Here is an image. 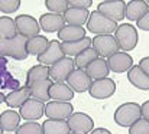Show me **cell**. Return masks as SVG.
Here are the masks:
<instances>
[{
    "mask_svg": "<svg viewBox=\"0 0 149 134\" xmlns=\"http://www.w3.org/2000/svg\"><path fill=\"white\" fill-rule=\"evenodd\" d=\"M17 35L15 19L9 16H0V38L3 39H12Z\"/></svg>",
    "mask_w": 149,
    "mask_h": 134,
    "instance_id": "cell-30",
    "label": "cell"
},
{
    "mask_svg": "<svg viewBox=\"0 0 149 134\" xmlns=\"http://www.w3.org/2000/svg\"><path fill=\"white\" fill-rule=\"evenodd\" d=\"M49 97L52 101H61V102H70L74 98V91L70 88L65 82H54L49 89Z\"/></svg>",
    "mask_w": 149,
    "mask_h": 134,
    "instance_id": "cell-19",
    "label": "cell"
},
{
    "mask_svg": "<svg viewBox=\"0 0 149 134\" xmlns=\"http://www.w3.org/2000/svg\"><path fill=\"white\" fill-rule=\"evenodd\" d=\"M149 10V6L143 0H130L126 3V19L132 22L141 20L146 12Z\"/></svg>",
    "mask_w": 149,
    "mask_h": 134,
    "instance_id": "cell-17",
    "label": "cell"
},
{
    "mask_svg": "<svg viewBox=\"0 0 149 134\" xmlns=\"http://www.w3.org/2000/svg\"><path fill=\"white\" fill-rule=\"evenodd\" d=\"M20 7V0H0V12L3 13H15Z\"/></svg>",
    "mask_w": 149,
    "mask_h": 134,
    "instance_id": "cell-34",
    "label": "cell"
},
{
    "mask_svg": "<svg viewBox=\"0 0 149 134\" xmlns=\"http://www.w3.org/2000/svg\"><path fill=\"white\" fill-rule=\"evenodd\" d=\"M44 134H71L67 120H45L42 123Z\"/></svg>",
    "mask_w": 149,
    "mask_h": 134,
    "instance_id": "cell-28",
    "label": "cell"
},
{
    "mask_svg": "<svg viewBox=\"0 0 149 134\" xmlns=\"http://www.w3.org/2000/svg\"><path fill=\"white\" fill-rule=\"evenodd\" d=\"M45 79H51L49 78V66H45V65H33L28 74H26V82H25V87H31L39 81H45Z\"/></svg>",
    "mask_w": 149,
    "mask_h": 134,
    "instance_id": "cell-26",
    "label": "cell"
},
{
    "mask_svg": "<svg viewBox=\"0 0 149 134\" xmlns=\"http://www.w3.org/2000/svg\"><path fill=\"white\" fill-rule=\"evenodd\" d=\"M88 92H90V97H93L94 99L110 98L116 92V82L111 78H103V79L93 81Z\"/></svg>",
    "mask_w": 149,
    "mask_h": 134,
    "instance_id": "cell-13",
    "label": "cell"
},
{
    "mask_svg": "<svg viewBox=\"0 0 149 134\" xmlns=\"http://www.w3.org/2000/svg\"><path fill=\"white\" fill-rule=\"evenodd\" d=\"M99 53L93 49V48H88L87 50H84L83 53H80L78 56H75V66L78 68V69H87V66L91 64V62H94L96 59H99Z\"/></svg>",
    "mask_w": 149,
    "mask_h": 134,
    "instance_id": "cell-31",
    "label": "cell"
},
{
    "mask_svg": "<svg viewBox=\"0 0 149 134\" xmlns=\"http://www.w3.org/2000/svg\"><path fill=\"white\" fill-rule=\"evenodd\" d=\"M4 101H6V95H4L3 92H0V104L4 102Z\"/></svg>",
    "mask_w": 149,
    "mask_h": 134,
    "instance_id": "cell-41",
    "label": "cell"
},
{
    "mask_svg": "<svg viewBox=\"0 0 149 134\" xmlns=\"http://www.w3.org/2000/svg\"><path fill=\"white\" fill-rule=\"evenodd\" d=\"M71 134H81V133H71Z\"/></svg>",
    "mask_w": 149,
    "mask_h": 134,
    "instance_id": "cell-43",
    "label": "cell"
},
{
    "mask_svg": "<svg viewBox=\"0 0 149 134\" xmlns=\"http://www.w3.org/2000/svg\"><path fill=\"white\" fill-rule=\"evenodd\" d=\"M146 3H148V6H149V0H148V1H146Z\"/></svg>",
    "mask_w": 149,
    "mask_h": 134,
    "instance_id": "cell-44",
    "label": "cell"
},
{
    "mask_svg": "<svg viewBox=\"0 0 149 134\" xmlns=\"http://www.w3.org/2000/svg\"><path fill=\"white\" fill-rule=\"evenodd\" d=\"M41 29L47 33H58L67 23L64 19V15H55V13H44L39 19Z\"/></svg>",
    "mask_w": 149,
    "mask_h": 134,
    "instance_id": "cell-16",
    "label": "cell"
},
{
    "mask_svg": "<svg viewBox=\"0 0 149 134\" xmlns=\"http://www.w3.org/2000/svg\"><path fill=\"white\" fill-rule=\"evenodd\" d=\"M65 23L67 25H72V26H83L84 23L88 22L90 19V12L87 9H74L70 7L65 15H64Z\"/></svg>",
    "mask_w": 149,
    "mask_h": 134,
    "instance_id": "cell-23",
    "label": "cell"
},
{
    "mask_svg": "<svg viewBox=\"0 0 149 134\" xmlns=\"http://www.w3.org/2000/svg\"><path fill=\"white\" fill-rule=\"evenodd\" d=\"M97 10L114 22H120L126 17V3L123 0H103L97 4Z\"/></svg>",
    "mask_w": 149,
    "mask_h": 134,
    "instance_id": "cell-5",
    "label": "cell"
},
{
    "mask_svg": "<svg viewBox=\"0 0 149 134\" xmlns=\"http://www.w3.org/2000/svg\"><path fill=\"white\" fill-rule=\"evenodd\" d=\"M28 99H31V91L28 87L17 88L6 95V104L10 108H20Z\"/></svg>",
    "mask_w": 149,
    "mask_h": 134,
    "instance_id": "cell-22",
    "label": "cell"
},
{
    "mask_svg": "<svg viewBox=\"0 0 149 134\" xmlns=\"http://www.w3.org/2000/svg\"><path fill=\"white\" fill-rule=\"evenodd\" d=\"M138 66L149 77V56H145V58H142L141 61H139V64H138Z\"/></svg>",
    "mask_w": 149,
    "mask_h": 134,
    "instance_id": "cell-38",
    "label": "cell"
},
{
    "mask_svg": "<svg viewBox=\"0 0 149 134\" xmlns=\"http://www.w3.org/2000/svg\"><path fill=\"white\" fill-rule=\"evenodd\" d=\"M16 134H44L42 133V124L38 121H26L19 126Z\"/></svg>",
    "mask_w": 149,
    "mask_h": 134,
    "instance_id": "cell-33",
    "label": "cell"
},
{
    "mask_svg": "<svg viewBox=\"0 0 149 134\" xmlns=\"http://www.w3.org/2000/svg\"><path fill=\"white\" fill-rule=\"evenodd\" d=\"M87 75L91 78V81H97V79H103L107 78V74L110 72L109 65H107V59L104 58H99L94 62H91L87 69H86Z\"/></svg>",
    "mask_w": 149,
    "mask_h": 134,
    "instance_id": "cell-24",
    "label": "cell"
},
{
    "mask_svg": "<svg viewBox=\"0 0 149 134\" xmlns=\"http://www.w3.org/2000/svg\"><path fill=\"white\" fill-rule=\"evenodd\" d=\"M129 134H149V121L141 118L129 128Z\"/></svg>",
    "mask_w": 149,
    "mask_h": 134,
    "instance_id": "cell-35",
    "label": "cell"
},
{
    "mask_svg": "<svg viewBox=\"0 0 149 134\" xmlns=\"http://www.w3.org/2000/svg\"><path fill=\"white\" fill-rule=\"evenodd\" d=\"M127 79H129V82H130L133 87H136L138 89L149 91V77L138 65H135V66L127 72Z\"/></svg>",
    "mask_w": 149,
    "mask_h": 134,
    "instance_id": "cell-27",
    "label": "cell"
},
{
    "mask_svg": "<svg viewBox=\"0 0 149 134\" xmlns=\"http://www.w3.org/2000/svg\"><path fill=\"white\" fill-rule=\"evenodd\" d=\"M117 22L106 17L104 15H101L99 10H94L90 13V19L87 22V30L91 33L99 35H111L117 30Z\"/></svg>",
    "mask_w": 149,
    "mask_h": 134,
    "instance_id": "cell-3",
    "label": "cell"
},
{
    "mask_svg": "<svg viewBox=\"0 0 149 134\" xmlns=\"http://www.w3.org/2000/svg\"><path fill=\"white\" fill-rule=\"evenodd\" d=\"M142 118L149 121V99L142 104Z\"/></svg>",
    "mask_w": 149,
    "mask_h": 134,
    "instance_id": "cell-39",
    "label": "cell"
},
{
    "mask_svg": "<svg viewBox=\"0 0 149 134\" xmlns=\"http://www.w3.org/2000/svg\"><path fill=\"white\" fill-rule=\"evenodd\" d=\"M64 58H65V53L62 50V44L58 39H52L47 48V50L38 56V62L45 66H52Z\"/></svg>",
    "mask_w": 149,
    "mask_h": 134,
    "instance_id": "cell-12",
    "label": "cell"
},
{
    "mask_svg": "<svg viewBox=\"0 0 149 134\" xmlns=\"http://www.w3.org/2000/svg\"><path fill=\"white\" fill-rule=\"evenodd\" d=\"M58 39L61 44L64 42H75L81 41L86 38V29L83 26H72V25H65L58 33Z\"/></svg>",
    "mask_w": 149,
    "mask_h": 134,
    "instance_id": "cell-18",
    "label": "cell"
},
{
    "mask_svg": "<svg viewBox=\"0 0 149 134\" xmlns=\"http://www.w3.org/2000/svg\"><path fill=\"white\" fill-rule=\"evenodd\" d=\"M19 114H20L22 120L36 121V120H39L45 114V104L41 102V101H36V99L31 98V99H28L19 108Z\"/></svg>",
    "mask_w": 149,
    "mask_h": 134,
    "instance_id": "cell-14",
    "label": "cell"
},
{
    "mask_svg": "<svg viewBox=\"0 0 149 134\" xmlns=\"http://www.w3.org/2000/svg\"><path fill=\"white\" fill-rule=\"evenodd\" d=\"M93 39L91 38H84L81 41H75V42H64L62 44V50L65 53V56H78L80 53H83L84 50H87L88 48H91Z\"/></svg>",
    "mask_w": 149,
    "mask_h": 134,
    "instance_id": "cell-25",
    "label": "cell"
},
{
    "mask_svg": "<svg viewBox=\"0 0 149 134\" xmlns=\"http://www.w3.org/2000/svg\"><path fill=\"white\" fill-rule=\"evenodd\" d=\"M107 65H109V69L111 72H114V74H125V72H129L133 68V58L127 52L119 50L117 53L111 55L107 59Z\"/></svg>",
    "mask_w": 149,
    "mask_h": 134,
    "instance_id": "cell-11",
    "label": "cell"
},
{
    "mask_svg": "<svg viewBox=\"0 0 149 134\" xmlns=\"http://www.w3.org/2000/svg\"><path fill=\"white\" fill-rule=\"evenodd\" d=\"M49 42H51L49 39H48L47 36H42V35H38V36H35V38L28 39V44H26L28 53H29V55H35V56L38 58L39 55H42V53L47 50Z\"/></svg>",
    "mask_w": 149,
    "mask_h": 134,
    "instance_id": "cell-29",
    "label": "cell"
},
{
    "mask_svg": "<svg viewBox=\"0 0 149 134\" xmlns=\"http://www.w3.org/2000/svg\"><path fill=\"white\" fill-rule=\"evenodd\" d=\"M0 134H3V130H1V127H0Z\"/></svg>",
    "mask_w": 149,
    "mask_h": 134,
    "instance_id": "cell-42",
    "label": "cell"
},
{
    "mask_svg": "<svg viewBox=\"0 0 149 134\" xmlns=\"http://www.w3.org/2000/svg\"><path fill=\"white\" fill-rule=\"evenodd\" d=\"M136 28L138 29H142V30H149V10L146 12V15L141 19V20H138L136 22Z\"/></svg>",
    "mask_w": 149,
    "mask_h": 134,
    "instance_id": "cell-37",
    "label": "cell"
},
{
    "mask_svg": "<svg viewBox=\"0 0 149 134\" xmlns=\"http://www.w3.org/2000/svg\"><path fill=\"white\" fill-rule=\"evenodd\" d=\"M74 114V107L70 102L49 101L45 104V115L48 120H68Z\"/></svg>",
    "mask_w": 149,
    "mask_h": 134,
    "instance_id": "cell-9",
    "label": "cell"
},
{
    "mask_svg": "<svg viewBox=\"0 0 149 134\" xmlns=\"http://www.w3.org/2000/svg\"><path fill=\"white\" fill-rule=\"evenodd\" d=\"M113 118L117 126L130 128L136 121L142 118V105L138 102H125L116 108Z\"/></svg>",
    "mask_w": 149,
    "mask_h": 134,
    "instance_id": "cell-2",
    "label": "cell"
},
{
    "mask_svg": "<svg viewBox=\"0 0 149 134\" xmlns=\"http://www.w3.org/2000/svg\"><path fill=\"white\" fill-rule=\"evenodd\" d=\"M90 134H111V131H109L107 128H94Z\"/></svg>",
    "mask_w": 149,
    "mask_h": 134,
    "instance_id": "cell-40",
    "label": "cell"
},
{
    "mask_svg": "<svg viewBox=\"0 0 149 134\" xmlns=\"http://www.w3.org/2000/svg\"><path fill=\"white\" fill-rule=\"evenodd\" d=\"M67 123H68V127H70L71 133L90 134L94 130V121L86 113H74L67 120Z\"/></svg>",
    "mask_w": 149,
    "mask_h": 134,
    "instance_id": "cell-10",
    "label": "cell"
},
{
    "mask_svg": "<svg viewBox=\"0 0 149 134\" xmlns=\"http://www.w3.org/2000/svg\"><path fill=\"white\" fill-rule=\"evenodd\" d=\"M114 38L117 41L119 48L123 52L127 50H133L138 45L139 36H138V29L130 25V23H123L117 28V30L114 32Z\"/></svg>",
    "mask_w": 149,
    "mask_h": 134,
    "instance_id": "cell-4",
    "label": "cell"
},
{
    "mask_svg": "<svg viewBox=\"0 0 149 134\" xmlns=\"http://www.w3.org/2000/svg\"><path fill=\"white\" fill-rule=\"evenodd\" d=\"M68 4L70 7H74V9H87L93 4V0H68Z\"/></svg>",
    "mask_w": 149,
    "mask_h": 134,
    "instance_id": "cell-36",
    "label": "cell"
},
{
    "mask_svg": "<svg viewBox=\"0 0 149 134\" xmlns=\"http://www.w3.org/2000/svg\"><path fill=\"white\" fill-rule=\"evenodd\" d=\"M15 23H16L17 35H20V36H25V38L31 39V38H35V36L39 35L41 25H39V22L35 17H32L29 15H19V16H16Z\"/></svg>",
    "mask_w": 149,
    "mask_h": 134,
    "instance_id": "cell-7",
    "label": "cell"
},
{
    "mask_svg": "<svg viewBox=\"0 0 149 134\" xmlns=\"http://www.w3.org/2000/svg\"><path fill=\"white\" fill-rule=\"evenodd\" d=\"M91 78L87 75V72L84 69H74L72 74L68 77L67 84L70 85V88L74 92H86L91 87Z\"/></svg>",
    "mask_w": 149,
    "mask_h": 134,
    "instance_id": "cell-15",
    "label": "cell"
},
{
    "mask_svg": "<svg viewBox=\"0 0 149 134\" xmlns=\"http://www.w3.org/2000/svg\"><path fill=\"white\" fill-rule=\"evenodd\" d=\"M91 48L99 53L100 58H110L111 55L117 53L120 50L117 41L113 35H99L93 38V44Z\"/></svg>",
    "mask_w": 149,
    "mask_h": 134,
    "instance_id": "cell-6",
    "label": "cell"
},
{
    "mask_svg": "<svg viewBox=\"0 0 149 134\" xmlns=\"http://www.w3.org/2000/svg\"><path fill=\"white\" fill-rule=\"evenodd\" d=\"M7 134H10V133H7Z\"/></svg>",
    "mask_w": 149,
    "mask_h": 134,
    "instance_id": "cell-45",
    "label": "cell"
},
{
    "mask_svg": "<svg viewBox=\"0 0 149 134\" xmlns=\"http://www.w3.org/2000/svg\"><path fill=\"white\" fill-rule=\"evenodd\" d=\"M74 69H77L75 61L65 56L64 59H61L55 65L49 66V78L54 82H65Z\"/></svg>",
    "mask_w": 149,
    "mask_h": 134,
    "instance_id": "cell-8",
    "label": "cell"
},
{
    "mask_svg": "<svg viewBox=\"0 0 149 134\" xmlns=\"http://www.w3.org/2000/svg\"><path fill=\"white\" fill-rule=\"evenodd\" d=\"M54 84L52 79H45V81H39L31 87H28L31 91V98L36 99V101H41V102H49L51 97H49V89L51 85Z\"/></svg>",
    "mask_w": 149,
    "mask_h": 134,
    "instance_id": "cell-21",
    "label": "cell"
},
{
    "mask_svg": "<svg viewBox=\"0 0 149 134\" xmlns=\"http://www.w3.org/2000/svg\"><path fill=\"white\" fill-rule=\"evenodd\" d=\"M20 114L15 110H6L0 114V127L3 131L12 134V131H16L20 126Z\"/></svg>",
    "mask_w": 149,
    "mask_h": 134,
    "instance_id": "cell-20",
    "label": "cell"
},
{
    "mask_svg": "<svg viewBox=\"0 0 149 134\" xmlns=\"http://www.w3.org/2000/svg\"><path fill=\"white\" fill-rule=\"evenodd\" d=\"M45 6L49 13L55 15H65V12L70 9L68 0H45Z\"/></svg>",
    "mask_w": 149,
    "mask_h": 134,
    "instance_id": "cell-32",
    "label": "cell"
},
{
    "mask_svg": "<svg viewBox=\"0 0 149 134\" xmlns=\"http://www.w3.org/2000/svg\"><path fill=\"white\" fill-rule=\"evenodd\" d=\"M26 44H28V38L20 35H16L12 39L0 38V56H9L16 61H25L29 56Z\"/></svg>",
    "mask_w": 149,
    "mask_h": 134,
    "instance_id": "cell-1",
    "label": "cell"
}]
</instances>
